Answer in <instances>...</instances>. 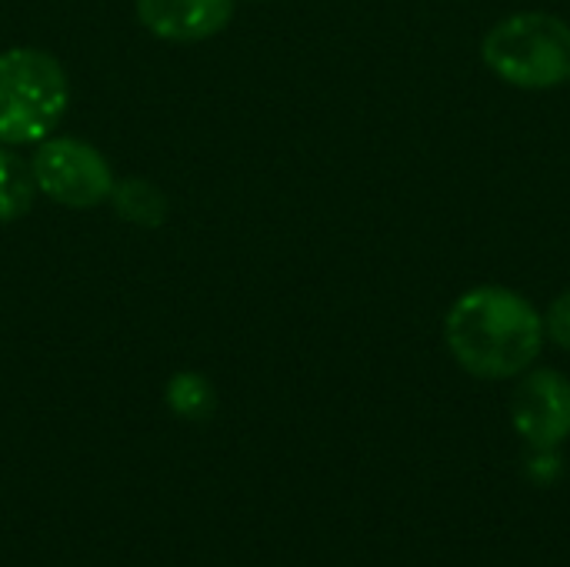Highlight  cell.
Returning a JSON list of instances; mask_svg holds the SVG:
<instances>
[{
  "mask_svg": "<svg viewBox=\"0 0 570 567\" xmlns=\"http://www.w3.org/2000/svg\"><path fill=\"white\" fill-rule=\"evenodd\" d=\"M514 431L534 451H558L570 438V381L561 371L528 374L511 398Z\"/></svg>",
  "mask_w": 570,
  "mask_h": 567,
  "instance_id": "5b68a950",
  "label": "cell"
},
{
  "mask_svg": "<svg viewBox=\"0 0 570 567\" xmlns=\"http://www.w3.org/2000/svg\"><path fill=\"white\" fill-rule=\"evenodd\" d=\"M117 214L130 224H144V227H157L164 224L167 217V201L164 194L147 184V180H124V184H114V194H110Z\"/></svg>",
  "mask_w": 570,
  "mask_h": 567,
  "instance_id": "ba28073f",
  "label": "cell"
},
{
  "mask_svg": "<svg viewBox=\"0 0 570 567\" xmlns=\"http://www.w3.org/2000/svg\"><path fill=\"white\" fill-rule=\"evenodd\" d=\"M444 341L468 374L481 381L518 378L544 348V317L518 291L481 284L451 304Z\"/></svg>",
  "mask_w": 570,
  "mask_h": 567,
  "instance_id": "6da1fadb",
  "label": "cell"
},
{
  "mask_svg": "<svg viewBox=\"0 0 570 567\" xmlns=\"http://www.w3.org/2000/svg\"><path fill=\"white\" fill-rule=\"evenodd\" d=\"M167 404L180 418H204L214 408V391L200 374H177L167 388Z\"/></svg>",
  "mask_w": 570,
  "mask_h": 567,
  "instance_id": "9c48e42d",
  "label": "cell"
},
{
  "mask_svg": "<svg viewBox=\"0 0 570 567\" xmlns=\"http://www.w3.org/2000/svg\"><path fill=\"white\" fill-rule=\"evenodd\" d=\"M70 104L63 67L33 47L0 53V144H40Z\"/></svg>",
  "mask_w": 570,
  "mask_h": 567,
  "instance_id": "7a4b0ae2",
  "label": "cell"
},
{
  "mask_svg": "<svg viewBox=\"0 0 570 567\" xmlns=\"http://www.w3.org/2000/svg\"><path fill=\"white\" fill-rule=\"evenodd\" d=\"M544 334H548L558 348L570 351V291H564V294L551 304L548 321H544Z\"/></svg>",
  "mask_w": 570,
  "mask_h": 567,
  "instance_id": "30bf717a",
  "label": "cell"
},
{
  "mask_svg": "<svg viewBox=\"0 0 570 567\" xmlns=\"http://www.w3.org/2000/svg\"><path fill=\"white\" fill-rule=\"evenodd\" d=\"M30 170H33L40 194H47L50 201L73 207V211L97 207V204L110 201V194H114V170H110L107 157L77 137L40 140V147L30 160Z\"/></svg>",
  "mask_w": 570,
  "mask_h": 567,
  "instance_id": "277c9868",
  "label": "cell"
},
{
  "mask_svg": "<svg viewBox=\"0 0 570 567\" xmlns=\"http://www.w3.org/2000/svg\"><path fill=\"white\" fill-rule=\"evenodd\" d=\"M491 74L521 90H551L570 80V27L544 10L494 23L481 43Z\"/></svg>",
  "mask_w": 570,
  "mask_h": 567,
  "instance_id": "3957f363",
  "label": "cell"
},
{
  "mask_svg": "<svg viewBox=\"0 0 570 567\" xmlns=\"http://www.w3.org/2000/svg\"><path fill=\"white\" fill-rule=\"evenodd\" d=\"M257 3H261V0H257Z\"/></svg>",
  "mask_w": 570,
  "mask_h": 567,
  "instance_id": "8fae6325",
  "label": "cell"
},
{
  "mask_svg": "<svg viewBox=\"0 0 570 567\" xmlns=\"http://www.w3.org/2000/svg\"><path fill=\"white\" fill-rule=\"evenodd\" d=\"M37 194L40 190H37L30 164L0 144V224L20 221L33 207Z\"/></svg>",
  "mask_w": 570,
  "mask_h": 567,
  "instance_id": "52a82bcc",
  "label": "cell"
},
{
  "mask_svg": "<svg viewBox=\"0 0 570 567\" xmlns=\"http://www.w3.org/2000/svg\"><path fill=\"white\" fill-rule=\"evenodd\" d=\"M237 0H137L140 23L174 43H197L217 37L230 17Z\"/></svg>",
  "mask_w": 570,
  "mask_h": 567,
  "instance_id": "8992f818",
  "label": "cell"
}]
</instances>
